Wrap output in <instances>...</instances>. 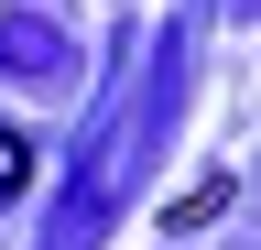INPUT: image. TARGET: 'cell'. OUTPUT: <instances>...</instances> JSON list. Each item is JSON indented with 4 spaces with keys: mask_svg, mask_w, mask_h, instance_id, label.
I'll list each match as a JSON object with an SVG mask.
<instances>
[{
    "mask_svg": "<svg viewBox=\"0 0 261 250\" xmlns=\"http://www.w3.org/2000/svg\"><path fill=\"white\" fill-rule=\"evenodd\" d=\"M218 207H228V174H207V185H196V196H174V207H163V229H207Z\"/></svg>",
    "mask_w": 261,
    "mask_h": 250,
    "instance_id": "6da1fadb",
    "label": "cell"
},
{
    "mask_svg": "<svg viewBox=\"0 0 261 250\" xmlns=\"http://www.w3.org/2000/svg\"><path fill=\"white\" fill-rule=\"evenodd\" d=\"M22 174H33V152H22L11 131H0V196H11V185H22Z\"/></svg>",
    "mask_w": 261,
    "mask_h": 250,
    "instance_id": "7a4b0ae2",
    "label": "cell"
}]
</instances>
